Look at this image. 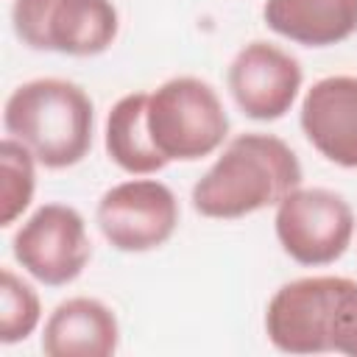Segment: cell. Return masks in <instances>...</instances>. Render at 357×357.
<instances>
[{
	"label": "cell",
	"mask_w": 357,
	"mask_h": 357,
	"mask_svg": "<svg viewBox=\"0 0 357 357\" xmlns=\"http://www.w3.org/2000/svg\"><path fill=\"white\" fill-rule=\"evenodd\" d=\"M42 318V304L36 290L17 276L11 268L0 271V340L6 346L33 335Z\"/></svg>",
	"instance_id": "obj_15"
},
{
	"label": "cell",
	"mask_w": 357,
	"mask_h": 357,
	"mask_svg": "<svg viewBox=\"0 0 357 357\" xmlns=\"http://www.w3.org/2000/svg\"><path fill=\"white\" fill-rule=\"evenodd\" d=\"M310 145L340 167H357V75L315 81L298 112Z\"/></svg>",
	"instance_id": "obj_10"
},
{
	"label": "cell",
	"mask_w": 357,
	"mask_h": 357,
	"mask_svg": "<svg viewBox=\"0 0 357 357\" xmlns=\"http://www.w3.org/2000/svg\"><path fill=\"white\" fill-rule=\"evenodd\" d=\"M120 324L114 312L89 296L61 301L42 332V351L47 357H109L117 351Z\"/></svg>",
	"instance_id": "obj_11"
},
{
	"label": "cell",
	"mask_w": 357,
	"mask_h": 357,
	"mask_svg": "<svg viewBox=\"0 0 357 357\" xmlns=\"http://www.w3.org/2000/svg\"><path fill=\"white\" fill-rule=\"evenodd\" d=\"M145 123L156 151L167 162L204 159L229 134V114L218 92L195 75H176L148 92Z\"/></svg>",
	"instance_id": "obj_3"
},
{
	"label": "cell",
	"mask_w": 357,
	"mask_h": 357,
	"mask_svg": "<svg viewBox=\"0 0 357 357\" xmlns=\"http://www.w3.org/2000/svg\"><path fill=\"white\" fill-rule=\"evenodd\" d=\"M3 126L39 165L61 170L78 165L89 153L95 109L78 84L67 78H33L8 95Z\"/></svg>",
	"instance_id": "obj_2"
},
{
	"label": "cell",
	"mask_w": 357,
	"mask_h": 357,
	"mask_svg": "<svg viewBox=\"0 0 357 357\" xmlns=\"http://www.w3.org/2000/svg\"><path fill=\"white\" fill-rule=\"evenodd\" d=\"M36 156L14 137L0 142V226H11L33 201Z\"/></svg>",
	"instance_id": "obj_14"
},
{
	"label": "cell",
	"mask_w": 357,
	"mask_h": 357,
	"mask_svg": "<svg viewBox=\"0 0 357 357\" xmlns=\"http://www.w3.org/2000/svg\"><path fill=\"white\" fill-rule=\"evenodd\" d=\"M265 25L304 47H329L357 31V0H265Z\"/></svg>",
	"instance_id": "obj_12"
},
{
	"label": "cell",
	"mask_w": 357,
	"mask_h": 357,
	"mask_svg": "<svg viewBox=\"0 0 357 357\" xmlns=\"http://www.w3.org/2000/svg\"><path fill=\"white\" fill-rule=\"evenodd\" d=\"M301 64L271 42H248L229 64V89L234 103L251 120H279L290 112L301 89Z\"/></svg>",
	"instance_id": "obj_9"
},
{
	"label": "cell",
	"mask_w": 357,
	"mask_h": 357,
	"mask_svg": "<svg viewBox=\"0 0 357 357\" xmlns=\"http://www.w3.org/2000/svg\"><path fill=\"white\" fill-rule=\"evenodd\" d=\"M340 276H304L282 284L265 310L268 340L279 351L321 354L329 349L335 293Z\"/></svg>",
	"instance_id": "obj_8"
},
{
	"label": "cell",
	"mask_w": 357,
	"mask_h": 357,
	"mask_svg": "<svg viewBox=\"0 0 357 357\" xmlns=\"http://www.w3.org/2000/svg\"><path fill=\"white\" fill-rule=\"evenodd\" d=\"M14 259L47 287L70 284L92 257L86 223L67 204H42L11 237Z\"/></svg>",
	"instance_id": "obj_6"
},
{
	"label": "cell",
	"mask_w": 357,
	"mask_h": 357,
	"mask_svg": "<svg viewBox=\"0 0 357 357\" xmlns=\"http://www.w3.org/2000/svg\"><path fill=\"white\" fill-rule=\"evenodd\" d=\"M273 229L290 259L318 268L340 259L351 245L354 212L335 190L296 187L276 204Z\"/></svg>",
	"instance_id": "obj_5"
},
{
	"label": "cell",
	"mask_w": 357,
	"mask_h": 357,
	"mask_svg": "<svg viewBox=\"0 0 357 357\" xmlns=\"http://www.w3.org/2000/svg\"><path fill=\"white\" fill-rule=\"evenodd\" d=\"M103 237L126 254L165 245L178 226V201L156 178H131L106 190L95 209Z\"/></svg>",
	"instance_id": "obj_7"
},
{
	"label": "cell",
	"mask_w": 357,
	"mask_h": 357,
	"mask_svg": "<svg viewBox=\"0 0 357 357\" xmlns=\"http://www.w3.org/2000/svg\"><path fill=\"white\" fill-rule=\"evenodd\" d=\"M329 349L349 354V357H357V282L346 279V276L337 279Z\"/></svg>",
	"instance_id": "obj_16"
},
{
	"label": "cell",
	"mask_w": 357,
	"mask_h": 357,
	"mask_svg": "<svg viewBox=\"0 0 357 357\" xmlns=\"http://www.w3.org/2000/svg\"><path fill=\"white\" fill-rule=\"evenodd\" d=\"M301 187V162L293 148L273 137L248 131L234 137L192 187V206L204 218L234 220L276 206Z\"/></svg>",
	"instance_id": "obj_1"
},
{
	"label": "cell",
	"mask_w": 357,
	"mask_h": 357,
	"mask_svg": "<svg viewBox=\"0 0 357 357\" xmlns=\"http://www.w3.org/2000/svg\"><path fill=\"white\" fill-rule=\"evenodd\" d=\"M11 25L31 50L98 56L117 39L120 14L112 0H14Z\"/></svg>",
	"instance_id": "obj_4"
},
{
	"label": "cell",
	"mask_w": 357,
	"mask_h": 357,
	"mask_svg": "<svg viewBox=\"0 0 357 357\" xmlns=\"http://www.w3.org/2000/svg\"><path fill=\"white\" fill-rule=\"evenodd\" d=\"M145 112L148 92H131L123 95L106 117V153L117 167L131 176H148L167 165V159L156 151L148 134Z\"/></svg>",
	"instance_id": "obj_13"
}]
</instances>
